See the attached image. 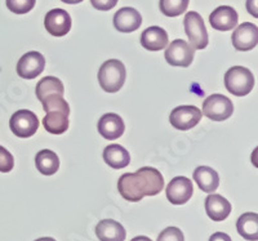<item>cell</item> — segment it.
Here are the masks:
<instances>
[{
	"instance_id": "cell-1",
	"label": "cell",
	"mask_w": 258,
	"mask_h": 241,
	"mask_svg": "<svg viewBox=\"0 0 258 241\" xmlns=\"http://www.w3.org/2000/svg\"><path fill=\"white\" fill-rule=\"evenodd\" d=\"M164 188V178L155 168L144 167L136 173H125L119 178L117 190L123 199L132 203L145 196H155Z\"/></svg>"
},
{
	"instance_id": "cell-2",
	"label": "cell",
	"mask_w": 258,
	"mask_h": 241,
	"mask_svg": "<svg viewBox=\"0 0 258 241\" xmlns=\"http://www.w3.org/2000/svg\"><path fill=\"white\" fill-rule=\"evenodd\" d=\"M125 66L119 59H109L98 71V82L101 88L107 93H116L125 83Z\"/></svg>"
},
{
	"instance_id": "cell-3",
	"label": "cell",
	"mask_w": 258,
	"mask_h": 241,
	"mask_svg": "<svg viewBox=\"0 0 258 241\" xmlns=\"http://www.w3.org/2000/svg\"><path fill=\"white\" fill-rule=\"evenodd\" d=\"M225 87L234 96L243 97L252 92L254 87V76L248 68L234 66L225 74Z\"/></svg>"
},
{
	"instance_id": "cell-4",
	"label": "cell",
	"mask_w": 258,
	"mask_h": 241,
	"mask_svg": "<svg viewBox=\"0 0 258 241\" xmlns=\"http://www.w3.org/2000/svg\"><path fill=\"white\" fill-rule=\"evenodd\" d=\"M185 33L192 49H204L209 43L208 33L202 16L197 12H188L183 20Z\"/></svg>"
},
{
	"instance_id": "cell-5",
	"label": "cell",
	"mask_w": 258,
	"mask_h": 241,
	"mask_svg": "<svg viewBox=\"0 0 258 241\" xmlns=\"http://www.w3.org/2000/svg\"><path fill=\"white\" fill-rule=\"evenodd\" d=\"M234 112L231 100L222 94H212L203 103V114L214 121L227 120Z\"/></svg>"
},
{
	"instance_id": "cell-6",
	"label": "cell",
	"mask_w": 258,
	"mask_h": 241,
	"mask_svg": "<svg viewBox=\"0 0 258 241\" xmlns=\"http://www.w3.org/2000/svg\"><path fill=\"white\" fill-rule=\"evenodd\" d=\"M9 128L20 138H29L38 130L39 120L32 111L18 110L9 120Z\"/></svg>"
},
{
	"instance_id": "cell-7",
	"label": "cell",
	"mask_w": 258,
	"mask_h": 241,
	"mask_svg": "<svg viewBox=\"0 0 258 241\" xmlns=\"http://www.w3.org/2000/svg\"><path fill=\"white\" fill-rule=\"evenodd\" d=\"M195 49L191 48L187 41L177 39L172 41L169 47L165 49V59L170 66L176 67H188L194 61Z\"/></svg>"
},
{
	"instance_id": "cell-8",
	"label": "cell",
	"mask_w": 258,
	"mask_h": 241,
	"mask_svg": "<svg viewBox=\"0 0 258 241\" xmlns=\"http://www.w3.org/2000/svg\"><path fill=\"white\" fill-rule=\"evenodd\" d=\"M202 120V111L195 106H178L170 112L169 121L178 130H190Z\"/></svg>"
},
{
	"instance_id": "cell-9",
	"label": "cell",
	"mask_w": 258,
	"mask_h": 241,
	"mask_svg": "<svg viewBox=\"0 0 258 241\" xmlns=\"http://www.w3.org/2000/svg\"><path fill=\"white\" fill-rule=\"evenodd\" d=\"M45 67V58L39 52H29L21 57L17 63V74L22 79H35Z\"/></svg>"
},
{
	"instance_id": "cell-10",
	"label": "cell",
	"mask_w": 258,
	"mask_h": 241,
	"mask_svg": "<svg viewBox=\"0 0 258 241\" xmlns=\"http://www.w3.org/2000/svg\"><path fill=\"white\" fill-rule=\"evenodd\" d=\"M194 186L186 177H176L170 181L167 187V199L173 205H183L191 199Z\"/></svg>"
},
{
	"instance_id": "cell-11",
	"label": "cell",
	"mask_w": 258,
	"mask_h": 241,
	"mask_svg": "<svg viewBox=\"0 0 258 241\" xmlns=\"http://www.w3.org/2000/svg\"><path fill=\"white\" fill-rule=\"evenodd\" d=\"M258 29L250 22H244L235 29L232 34V45L235 49L246 52L257 47Z\"/></svg>"
},
{
	"instance_id": "cell-12",
	"label": "cell",
	"mask_w": 258,
	"mask_h": 241,
	"mask_svg": "<svg viewBox=\"0 0 258 241\" xmlns=\"http://www.w3.org/2000/svg\"><path fill=\"white\" fill-rule=\"evenodd\" d=\"M44 26L52 36L61 38L71 29V17L63 9H52L44 18Z\"/></svg>"
},
{
	"instance_id": "cell-13",
	"label": "cell",
	"mask_w": 258,
	"mask_h": 241,
	"mask_svg": "<svg viewBox=\"0 0 258 241\" xmlns=\"http://www.w3.org/2000/svg\"><path fill=\"white\" fill-rule=\"evenodd\" d=\"M239 16L232 7H218L209 16V22L213 29L218 31H230L238 25Z\"/></svg>"
},
{
	"instance_id": "cell-14",
	"label": "cell",
	"mask_w": 258,
	"mask_h": 241,
	"mask_svg": "<svg viewBox=\"0 0 258 241\" xmlns=\"http://www.w3.org/2000/svg\"><path fill=\"white\" fill-rule=\"evenodd\" d=\"M142 25V17L135 8L119 9L114 16V26L120 33H133Z\"/></svg>"
},
{
	"instance_id": "cell-15",
	"label": "cell",
	"mask_w": 258,
	"mask_h": 241,
	"mask_svg": "<svg viewBox=\"0 0 258 241\" xmlns=\"http://www.w3.org/2000/svg\"><path fill=\"white\" fill-rule=\"evenodd\" d=\"M124 130V121L117 114H106L98 120V133L109 141H114L121 137Z\"/></svg>"
},
{
	"instance_id": "cell-16",
	"label": "cell",
	"mask_w": 258,
	"mask_h": 241,
	"mask_svg": "<svg viewBox=\"0 0 258 241\" xmlns=\"http://www.w3.org/2000/svg\"><path fill=\"white\" fill-rule=\"evenodd\" d=\"M206 212L212 221H225L231 213V204L221 195L211 194L206 199Z\"/></svg>"
},
{
	"instance_id": "cell-17",
	"label": "cell",
	"mask_w": 258,
	"mask_h": 241,
	"mask_svg": "<svg viewBox=\"0 0 258 241\" xmlns=\"http://www.w3.org/2000/svg\"><path fill=\"white\" fill-rule=\"evenodd\" d=\"M141 45L147 50H161L168 45V34L164 29L159 26H151L146 29L141 35Z\"/></svg>"
},
{
	"instance_id": "cell-18",
	"label": "cell",
	"mask_w": 258,
	"mask_h": 241,
	"mask_svg": "<svg viewBox=\"0 0 258 241\" xmlns=\"http://www.w3.org/2000/svg\"><path fill=\"white\" fill-rule=\"evenodd\" d=\"M96 235L101 241H124L125 228L114 219H103L96 226Z\"/></svg>"
},
{
	"instance_id": "cell-19",
	"label": "cell",
	"mask_w": 258,
	"mask_h": 241,
	"mask_svg": "<svg viewBox=\"0 0 258 241\" xmlns=\"http://www.w3.org/2000/svg\"><path fill=\"white\" fill-rule=\"evenodd\" d=\"M194 180L203 192L212 194L220 186V176L209 167H199L194 172Z\"/></svg>"
},
{
	"instance_id": "cell-20",
	"label": "cell",
	"mask_w": 258,
	"mask_h": 241,
	"mask_svg": "<svg viewBox=\"0 0 258 241\" xmlns=\"http://www.w3.org/2000/svg\"><path fill=\"white\" fill-rule=\"evenodd\" d=\"M103 160L114 169H123L131 163V155L120 144H109L103 150Z\"/></svg>"
},
{
	"instance_id": "cell-21",
	"label": "cell",
	"mask_w": 258,
	"mask_h": 241,
	"mask_svg": "<svg viewBox=\"0 0 258 241\" xmlns=\"http://www.w3.org/2000/svg\"><path fill=\"white\" fill-rule=\"evenodd\" d=\"M69 115L70 112L62 110L47 111L45 118L43 119V125L52 134H63L69 128Z\"/></svg>"
},
{
	"instance_id": "cell-22",
	"label": "cell",
	"mask_w": 258,
	"mask_h": 241,
	"mask_svg": "<svg viewBox=\"0 0 258 241\" xmlns=\"http://www.w3.org/2000/svg\"><path fill=\"white\" fill-rule=\"evenodd\" d=\"M239 235L249 241L258 240V215L257 213H244L236 222Z\"/></svg>"
},
{
	"instance_id": "cell-23",
	"label": "cell",
	"mask_w": 258,
	"mask_h": 241,
	"mask_svg": "<svg viewBox=\"0 0 258 241\" xmlns=\"http://www.w3.org/2000/svg\"><path fill=\"white\" fill-rule=\"evenodd\" d=\"M35 164L38 171L44 176H53L58 171L59 159L54 151L41 150L36 153Z\"/></svg>"
},
{
	"instance_id": "cell-24",
	"label": "cell",
	"mask_w": 258,
	"mask_h": 241,
	"mask_svg": "<svg viewBox=\"0 0 258 241\" xmlns=\"http://www.w3.org/2000/svg\"><path fill=\"white\" fill-rule=\"evenodd\" d=\"M36 97L40 102L45 100L50 94H57L63 97L64 94V87L59 79L54 76H45L44 79H41L36 86Z\"/></svg>"
},
{
	"instance_id": "cell-25",
	"label": "cell",
	"mask_w": 258,
	"mask_h": 241,
	"mask_svg": "<svg viewBox=\"0 0 258 241\" xmlns=\"http://www.w3.org/2000/svg\"><path fill=\"white\" fill-rule=\"evenodd\" d=\"M190 0H160L161 13L167 17H177L186 12Z\"/></svg>"
},
{
	"instance_id": "cell-26",
	"label": "cell",
	"mask_w": 258,
	"mask_h": 241,
	"mask_svg": "<svg viewBox=\"0 0 258 241\" xmlns=\"http://www.w3.org/2000/svg\"><path fill=\"white\" fill-rule=\"evenodd\" d=\"M35 2L36 0H7V7L16 15H25L35 7Z\"/></svg>"
},
{
	"instance_id": "cell-27",
	"label": "cell",
	"mask_w": 258,
	"mask_h": 241,
	"mask_svg": "<svg viewBox=\"0 0 258 241\" xmlns=\"http://www.w3.org/2000/svg\"><path fill=\"white\" fill-rule=\"evenodd\" d=\"M13 167H15L13 155L6 147L0 146V172L8 173V172L12 171Z\"/></svg>"
},
{
	"instance_id": "cell-28",
	"label": "cell",
	"mask_w": 258,
	"mask_h": 241,
	"mask_svg": "<svg viewBox=\"0 0 258 241\" xmlns=\"http://www.w3.org/2000/svg\"><path fill=\"white\" fill-rule=\"evenodd\" d=\"M156 241H185L183 233L177 227H167L164 231H161Z\"/></svg>"
},
{
	"instance_id": "cell-29",
	"label": "cell",
	"mask_w": 258,
	"mask_h": 241,
	"mask_svg": "<svg viewBox=\"0 0 258 241\" xmlns=\"http://www.w3.org/2000/svg\"><path fill=\"white\" fill-rule=\"evenodd\" d=\"M119 0H91L92 6L98 11H110L117 4Z\"/></svg>"
},
{
	"instance_id": "cell-30",
	"label": "cell",
	"mask_w": 258,
	"mask_h": 241,
	"mask_svg": "<svg viewBox=\"0 0 258 241\" xmlns=\"http://www.w3.org/2000/svg\"><path fill=\"white\" fill-rule=\"evenodd\" d=\"M246 9H248V12H249L253 17H258L257 0H246Z\"/></svg>"
},
{
	"instance_id": "cell-31",
	"label": "cell",
	"mask_w": 258,
	"mask_h": 241,
	"mask_svg": "<svg viewBox=\"0 0 258 241\" xmlns=\"http://www.w3.org/2000/svg\"><path fill=\"white\" fill-rule=\"evenodd\" d=\"M209 241H232V240H231V237L227 235V233L216 232L211 236Z\"/></svg>"
},
{
	"instance_id": "cell-32",
	"label": "cell",
	"mask_w": 258,
	"mask_h": 241,
	"mask_svg": "<svg viewBox=\"0 0 258 241\" xmlns=\"http://www.w3.org/2000/svg\"><path fill=\"white\" fill-rule=\"evenodd\" d=\"M131 241H153V240L149 237H146V236H137V237L132 238Z\"/></svg>"
},
{
	"instance_id": "cell-33",
	"label": "cell",
	"mask_w": 258,
	"mask_h": 241,
	"mask_svg": "<svg viewBox=\"0 0 258 241\" xmlns=\"http://www.w3.org/2000/svg\"><path fill=\"white\" fill-rule=\"evenodd\" d=\"M63 3L66 4H78V3H82L83 0H61Z\"/></svg>"
},
{
	"instance_id": "cell-34",
	"label": "cell",
	"mask_w": 258,
	"mask_h": 241,
	"mask_svg": "<svg viewBox=\"0 0 258 241\" xmlns=\"http://www.w3.org/2000/svg\"><path fill=\"white\" fill-rule=\"evenodd\" d=\"M35 241H56V240H54L53 237H40V238H38V240H35Z\"/></svg>"
}]
</instances>
